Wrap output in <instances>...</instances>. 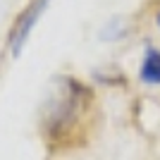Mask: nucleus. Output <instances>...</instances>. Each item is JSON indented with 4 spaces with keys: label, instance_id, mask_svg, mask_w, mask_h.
I'll list each match as a JSON object with an SVG mask.
<instances>
[{
    "label": "nucleus",
    "instance_id": "1",
    "mask_svg": "<svg viewBox=\"0 0 160 160\" xmlns=\"http://www.w3.org/2000/svg\"><path fill=\"white\" fill-rule=\"evenodd\" d=\"M46 2H48V0H36V2L29 7L27 12L19 17V22H17L14 31L10 33V48H12V53H14V55H19V53H22V48H24V43H27V38H29V33H31L33 24L38 22V14L43 12Z\"/></svg>",
    "mask_w": 160,
    "mask_h": 160
},
{
    "label": "nucleus",
    "instance_id": "2",
    "mask_svg": "<svg viewBox=\"0 0 160 160\" xmlns=\"http://www.w3.org/2000/svg\"><path fill=\"white\" fill-rule=\"evenodd\" d=\"M139 77H141V81L153 84V86L160 84V50H155V48H148L146 50V58L141 62Z\"/></svg>",
    "mask_w": 160,
    "mask_h": 160
},
{
    "label": "nucleus",
    "instance_id": "3",
    "mask_svg": "<svg viewBox=\"0 0 160 160\" xmlns=\"http://www.w3.org/2000/svg\"><path fill=\"white\" fill-rule=\"evenodd\" d=\"M158 27H160V14H158Z\"/></svg>",
    "mask_w": 160,
    "mask_h": 160
}]
</instances>
